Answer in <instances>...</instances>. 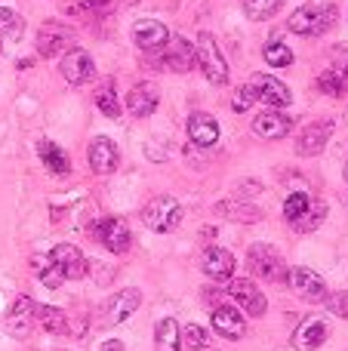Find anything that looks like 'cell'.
<instances>
[{
	"label": "cell",
	"mask_w": 348,
	"mask_h": 351,
	"mask_svg": "<svg viewBox=\"0 0 348 351\" xmlns=\"http://www.w3.org/2000/svg\"><path fill=\"white\" fill-rule=\"evenodd\" d=\"M312 204V194H306V191H293L287 200H284V219L287 222H296V219L306 213V206Z\"/></svg>",
	"instance_id": "d590c367"
},
{
	"label": "cell",
	"mask_w": 348,
	"mask_h": 351,
	"mask_svg": "<svg viewBox=\"0 0 348 351\" xmlns=\"http://www.w3.org/2000/svg\"><path fill=\"white\" fill-rule=\"evenodd\" d=\"M160 105V93L154 84H148V80H142V84H136L133 90L127 93V111L133 117H151L154 111H158Z\"/></svg>",
	"instance_id": "603a6c76"
},
{
	"label": "cell",
	"mask_w": 348,
	"mask_h": 351,
	"mask_svg": "<svg viewBox=\"0 0 348 351\" xmlns=\"http://www.w3.org/2000/svg\"><path fill=\"white\" fill-rule=\"evenodd\" d=\"M59 71L71 86H84V84H90V80L96 77V62H92V56L86 53V49L74 47V49H68V53L62 56Z\"/></svg>",
	"instance_id": "8fae6325"
},
{
	"label": "cell",
	"mask_w": 348,
	"mask_h": 351,
	"mask_svg": "<svg viewBox=\"0 0 348 351\" xmlns=\"http://www.w3.org/2000/svg\"><path fill=\"white\" fill-rule=\"evenodd\" d=\"M0 49H3V34H0Z\"/></svg>",
	"instance_id": "b9f144b4"
},
{
	"label": "cell",
	"mask_w": 348,
	"mask_h": 351,
	"mask_svg": "<svg viewBox=\"0 0 348 351\" xmlns=\"http://www.w3.org/2000/svg\"><path fill=\"white\" fill-rule=\"evenodd\" d=\"M182 216H185L182 204H179L176 197H166V194L151 197L145 206H142V222H145L151 231H158V234L176 231L179 225H182Z\"/></svg>",
	"instance_id": "3957f363"
},
{
	"label": "cell",
	"mask_w": 348,
	"mask_h": 351,
	"mask_svg": "<svg viewBox=\"0 0 348 351\" xmlns=\"http://www.w3.org/2000/svg\"><path fill=\"white\" fill-rule=\"evenodd\" d=\"M188 139L195 148H213L216 142H219V123H216L213 114H207V111H195V114L188 117Z\"/></svg>",
	"instance_id": "44dd1931"
},
{
	"label": "cell",
	"mask_w": 348,
	"mask_h": 351,
	"mask_svg": "<svg viewBox=\"0 0 348 351\" xmlns=\"http://www.w3.org/2000/svg\"><path fill=\"white\" fill-rule=\"evenodd\" d=\"M216 213L225 216L228 222H244V225L262 222V210H259V206H250L247 200H225V204H216Z\"/></svg>",
	"instance_id": "d4e9b609"
},
{
	"label": "cell",
	"mask_w": 348,
	"mask_h": 351,
	"mask_svg": "<svg viewBox=\"0 0 348 351\" xmlns=\"http://www.w3.org/2000/svg\"><path fill=\"white\" fill-rule=\"evenodd\" d=\"M31 271L40 278V284L47 287V290H59L62 284H65V278H62V271L49 262V256H34L31 259Z\"/></svg>",
	"instance_id": "4dcf8cb0"
},
{
	"label": "cell",
	"mask_w": 348,
	"mask_h": 351,
	"mask_svg": "<svg viewBox=\"0 0 348 351\" xmlns=\"http://www.w3.org/2000/svg\"><path fill=\"white\" fill-rule=\"evenodd\" d=\"M114 6H117V0H80L77 6H71V12L102 19V16H108V12H114Z\"/></svg>",
	"instance_id": "e575fe53"
},
{
	"label": "cell",
	"mask_w": 348,
	"mask_h": 351,
	"mask_svg": "<svg viewBox=\"0 0 348 351\" xmlns=\"http://www.w3.org/2000/svg\"><path fill=\"white\" fill-rule=\"evenodd\" d=\"M324 302H327V308H330L336 317H348V293H336V296H327Z\"/></svg>",
	"instance_id": "f35d334b"
},
{
	"label": "cell",
	"mask_w": 348,
	"mask_h": 351,
	"mask_svg": "<svg viewBox=\"0 0 348 351\" xmlns=\"http://www.w3.org/2000/svg\"><path fill=\"white\" fill-rule=\"evenodd\" d=\"M256 102H259V99H256V93H253V86H250V84L238 86V90H234V96H232V108L238 111V114H244V111H250Z\"/></svg>",
	"instance_id": "74e56055"
},
{
	"label": "cell",
	"mask_w": 348,
	"mask_h": 351,
	"mask_svg": "<svg viewBox=\"0 0 348 351\" xmlns=\"http://www.w3.org/2000/svg\"><path fill=\"white\" fill-rule=\"evenodd\" d=\"M49 262L59 268L65 280H80V278H86V256L80 253L74 243H55L53 253H49Z\"/></svg>",
	"instance_id": "5bb4252c"
},
{
	"label": "cell",
	"mask_w": 348,
	"mask_h": 351,
	"mask_svg": "<svg viewBox=\"0 0 348 351\" xmlns=\"http://www.w3.org/2000/svg\"><path fill=\"white\" fill-rule=\"evenodd\" d=\"M290 130H293V121L277 108H269L253 117V133H256L259 139H271V142L284 139V136H290Z\"/></svg>",
	"instance_id": "ffe728a7"
},
{
	"label": "cell",
	"mask_w": 348,
	"mask_h": 351,
	"mask_svg": "<svg viewBox=\"0 0 348 351\" xmlns=\"http://www.w3.org/2000/svg\"><path fill=\"white\" fill-rule=\"evenodd\" d=\"M96 108L102 111L105 117H111V121H117V117L123 114V105H121V99H117V93H114V80H102V86L96 90Z\"/></svg>",
	"instance_id": "83f0119b"
},
{
	"label": "cell",
	"mask_w": 348,
	"mask_h": 351,
	"mask_svg": "<svg viewBox=\"0 0 348 351\" xmlns=\"http://www.w3.org/2000/svg\"><path fill=\"white\" fill-rule=\"evenodd\" d=\"M345 182H348V160H345Z\"/></svg>",
	"instance_id": "60d3db41"
},
{
	"label": "cell",
	"mask_w": 348,
	"mask_h": 351,
	"mask_svg": "<svg viewBox=\"0 0 348 351\" xmlns=\"http://www.w3.org/2000/svg\"><path fill=\"white\" fill-rule=\"evenodd\" d=\"M228 296H232L250 317H262L265 308H269L262 290H259L250 278H232V280H228Z\"/></svg>",
	"instance_id": "7c38bea8"
},
{
	"label": "cell",
	"mask_w": 348,
	"mask_h": 351,
	"mask_svg": "<svg viewBox=\"0 0 348 351\" xmlns=\"http://www.w3.org/2000/svg\"><path fill=\"white\" fill-rule=\"evenodd\" d=\"M77 40V31L65 22H43L40 31L34 37V47L40 59H55V56H65L68 49Z\"/></svg>",
	"instance_id": "277c9868"
},
{
	"label": "cell",
	"mask_w": 348,
	"mask_h": 351,
	"mask_svg": "<svg viewBox=\"0 0 348 351\" xmlns=\"http://www.w3.org/2000/svg\"><path fill=\"white\" fill-rule=\"evenodd\" d=\"M336 3H306L287 19V28L299 37H321L336 25Z\"/></svg>",
	"instance_id": "6da1fadb"
},
{
	"label": "cell",
	"mask_w": 348,
	"mask_h": 351,
	"mask_svg": "<svg viewBox=\"0 0 348 351\" xmlns=\"http://www.w3.org/2000/svg\"><path fill=\"white\" fill-rule=\"evenodd\" d=\"M262 59L269 62L271 68H290V65H293V53H290V47H284L281 40H269V43H265Z\"/></svg>",
	"instance_id": "1f68e13d"
},
{
	"label": "cell",
	"mask_w": 348,
	"mask_h": 351,
	"mask_svg": "<svg viewBox=\"0 0 348 351\" xmlns=\"http://www.w3.org/2000/svg\"><path fill=\"white\" fill-rule=\"evenodd\" d=\"M139 305H142V293L136 290V287H127V290L114 293L111 299L102 302V308H99V324H102V327H117V324L127 321Z\"/></svg>",
	"instance_id": "52a82bcc"
},
{
	"label": "cell",
	"mask_w": 348,
	"mask_h": 351,
	"mask_svg": "<svg viewBox=\"0 0 348 351\" xmlns=\"http://www.w3.org/2000/svg\"><path fill=\"white\" fill-rule=\"evenodd\" d=\"M0 34L12 37V40H18L25 34V19L10 6H0Z\"/></svg>",
	"instance_id": "d6a6232c"
},
{
	"label": "cell",
	"mask_w": 348,
	"mask_h": 351,
	"mask_svg": "<svg viewBox=\"0 0 348 351\" xmlns=\"http://www.w3.org/2000/svg\"><path fill=\"white\" fill-rule=\"evenodd\" d=\"M201 268L203 274H207L210 280H219V284H225V280L234 278V256L228 253L225 247H207L201 256Z\"/></svg>",
	"instance_id": "d6986e66"
},
{
	"label": "cell",
	"mask_w": 348,
	"mask_h": 351,
	"mask_svg": "<svg viewBox=\"0 0 348 351\" xmlns=\"http://www.w3.org/2000/svg\"><path fill=\"white\" fill-rule=\"evenodd\" d=\"M327 336H330V327H327L324 317H306V321L296 327L290 342H293L296 351H318L327 342Z\"/></svg>",
	"instance_id": "ac0fdd59"
},
{
	"label": "cell",
	"mask_w": 348,
	"mask_h": 351,
	"mask_svg": "<svg viewBox=\"0 0 348 351\" xmlns=\"http://www.w3.org/2000/svg\"><path fill=\"white\" fill-rule=\"evenodd\" d=\"M182 348V330L176 317H160L154 327V351H179Z\"/></svg>",
	"instance_id": "484cf974"
},
{
	"label": "cell",
	"mask_w": 348,
	"mask_h": 351,
	"mask_svg": "<svg viewBox=\"0 0 348 351\" xmlns=\"http://www.w3.org/2000/svg\"><path fill=\"white\" fill-rule=\"evenodd\" d=\"M318 90L324 96H345L348 93V47L345 43H336L330 49V68L321 71Z\"/></svg>",
	"instance_id": "8992f818"
},
{
	"label": "cell",
	"mask_w": 348,
	"mask_h": 351,
	"mask_svg": "<svg viewBox=\"0 0 348 351\" xmlns=\"http://www.w3.org/2000/svg\"><path fill=\"white\" fill-rule=\"evenodd\" d=\"M281 3L284 0H244V12L253 22H265V19H271L281 10Z\"/></svg>",
	"instance_id": "836d02e7"
},
{
	"label": "cell",
	"mask_w": 348,
	"mask_h": 351,
	"mask_svg": "<svg viewBox=\"0 0 348 351\" xmlns=\"http://www.w3.org/2000/svg\"><path fill=\"white\" fill-rule=\"evenodd\" d=\"M86 160H90V170L96 176H111L117 170V160H121V154H117V145L111 139H105V136H96V139L90 142V148H86Z\"/></svg>",
	"instance_id": "e0dca14e"
},
{
	"label": "cell",
	"mask_w": 348,
	"mask_h": 351,
	"mask_svg": "<svg viewBox=\"0 0 348 351\" xmlns=\"http://www.w3.org/2000/svg\"><path fill=\"white\" fill-rule=\"evenodd\" d=\"M333 130H336L333 121L306 123V127L299 130V139H296V154H299V158H318V154L327 148V142H330Z\"/></svg>",
	"instance_id": "30bf717a"
},
{
	"label": "cell",
	"mask_w": 348,
	"mask_h": 351,
	"mask_svg": "<svg viewBox=\"0 0 348 351\" xmlns=\"http://www.w3.org/2000/svg\"><path fill=\"white\" fill-rule=\"evenodd\" d=\"M182 342L191 351H203V348H210V333L203 327H197V324H188V327L182 330Z\"/></svg>",
	"instance_id": "8d00e7d4"
},
{
	"label": "cell",
	"mask_w": 348,
	"mask_h": 351,
	"mask_svg": "<svg viewBox=\"0 0 348 351\" xmlns=\"http://www.w3.org/2000/svg\"><path fill=\"white\" fill-rule=\"evenodd\" d=\"M284 284H287L299 299H306V302H324V299L330 296L324 278H321L318 271H312V268H287Z\"/></svg>",
	"instance_id": "9c48e42d"
},
{
	"label": "cell",
	"mask_w": 348,
	"mask_h": 351,
	"mask_svg": "<svg viewBox=\"0 0 348 351\" xmlns=\"http://www.w3.org/2000/svg\"><path fill=\"white\" fill-rule=\"evenodd\" d=\"M133 43L139 49H145V53H158V49H164L170 43V28L164 22H158V19H139L133 25Z\"/></svg>",
	"instance_id": "2e32d148"
},
{
	"label": "cell",
	"mask_w": 348,
	"mask_h": 351,
	"mask_svg": "<svg viewBox=\"0 0 348 351\" xmlns=\"http://www.w3.org/2000/svg\"><path fill=\"white\" fill-rule=\"evenodd\" d=\"M37 154H40L43 167H47L53 176H68V170H71V164H68V154L62 152L55 142L40 139V142H37Z\"/></svg>",
	"instance_id": "4316f807"
},
{
	"label": "cell",
	"mask_w": 348,
	"mask_h": 351,
	"mask_svg": "<svg viewBox=\"0 0 348 351\" xmlns=\"http://www.w3.org/2000/svg\"><path fill=\"white\" fill-rule=\"evenodd\" d=\"M345 204H348V194H345Z\"/></svg>",
	"instance_id": "7bdbcfd3"
},
{
	"label": "cell",
	"mask_w": 348,
	"mask_h": 351,
	"mask_svg": "<svg viewBox=\"0 0 348 351\" xmlns=\"http://www.w3.org/2000/svg\"><path fill=\"white\" fill-rule=\"evenodd\" d=\"M250 86L253 93H256V99H262L269 108H287L290 102H293V96H290V86L284 84V80L271 77V74H253L250 77Z\"/></svg>",
	"instance_id": "4fadbf2b"
},
{
	"label": "cell",
	"mask_w": 348,
	"mask_h": 351,
	"mask_svg": "<svg viewBox=\"0 0 348 351\" xmlns=\"http://www.w3.org/2000/svg\"><path fill=\"white\" fill-rule=\"evenodd\" d=\"M164 65L170 68V71H176V74H188L191 68L197 65L195 47H191L185 37H176V40L170 37V43L164 47Z\"/></svg>",
	"instance_id": "cb8c5ba5"
},
{
	"label": "cell",
	"mask_w": 348,
	"mask_h": 351,
	"mask_svg": "<svg viewBox=\"0 0 348 351\" xmlns=\"http://www.w3.org/2000/svg\"><path fill=\"white\" fill-rule=\"evenodd\" d=\"M195 56H197V68H201V74L210 80V84L213 86L228 84V62H225L219 43H216V37L210 34V31H201V34H197Z\"/></svg>",
	"instance_id": "7a4b0ae2"
},
{
	"label": "cell",
	"mask_w": 348,
	"mask_h": 351,
	"mask_svg": "<svg viewBox=\"0 0 348 351\" xmlns=\"http://www.w3.org/2000/svg\"><path fill=\"white\" fill-rule=\"evenodd\" d=\"M213 330L219 336H225V339H244L247 336V321H244V315H240L238 308H232L228 302H222V305H216L213 308Z\"/></svg>",
	"instance_id": "7402d4cb"
},
{
	"label": "cell",
	"mask_w": 348,
	"mask_h": 351,
	"mask_svg": "<svg viewBox=\"0 0 348 351\" xmlns=\"http://www.w3.org/2000/svg\"><path fill=\"white\" fill-rule=\"evenodd\" d=\"M37 324L47 333H55V336L68 333V315L62 308H53V305H37Z\"/></svg>",
	"instance_id": "f546056e"
},
{
	"label": "cell",
	"mask_w": 348,
	"mask_h": 351,
	"mask_svg": "<svg viewBox=\"0 0 348 351\" xmlns=\"http://www.w3.org/2000/svg\"><path fill=\"white\" fill-rule=\"evenodd\" d=\"M99 351H123V342L121 339H108V342H102V348Z\"/></svg>",
	"instance_id": "ab89813d"
},
{
	"label": "cell",
	"mask_w": 348,
	"mask_h": 351,
	"mask_svg": "<svg viewBox=\"0 0 348 351\" xmlns=\"http://www.w3.org/2000/svg\"><path fill=\"white\" fill-rule=\"evenodd\" d=\"M92 231H96V241L102 243L108 253H114V256L129 253V247H133V234H129L127 222H123V219H117V216L99 219Z\"/></svg>",
	"instance_id": "ba28073f"
},
{
	"label": "cell",
	"mask_w": 348,
	"mask_h": 351,
	"mask_svg": "<svg viewBox=\"0 0 348 351\" xmlns=\"http://www.w3.org/2000/svg\"><path fill=\"white\" fill-rule=\"evenodd\" d=\"M247 268L269 284H284V278H287V265L271 243H253L247 250Z\"/></svg>",
	"instance_id": "5b68a950"
},
{
	"label": "cell",
	"mask_w": 348,
	"mask_h": 351,
	"mask_svg": "<svg viewBox=\"0 0 348 351\" xmlns=\"http://www.w3.org/2000/svg\"><path fill=\"white\" fill-rule=\"evenodd\" d=\"M34 324H37V302L28 296H18L12 302V308L6 311V330H10V336L25 339V336H31Z\"/></svg>",
	"instance_id": "9a60e30c"
},
{
	"label": "cell",
	"mask_w": 348,
	"mask_h": 351,
	"mask_svg": "<svg viewBox=\"0 0 348 351\" xmlns=\"http://www.w3.org/2000/svg\"><path fill=\"white\" fill-rule=\"evenodd\" d=\"M324 216H327V204H324V200H314V197H312V204L306 206V213H302L296 222H290V228L299 231V234H308V231L321 228Z\"/></svg>",
	"instance_id": "f1b7e54d"
}]
</instances>
